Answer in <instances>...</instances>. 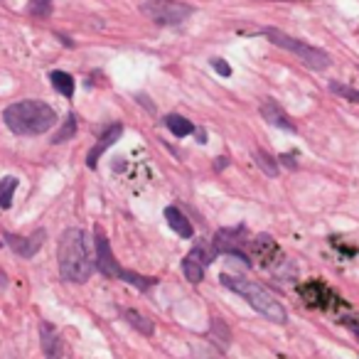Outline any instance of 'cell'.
<instances>
[{
  "instance_id": "cell-1",
  "label": "cell",
  "mask_w": 359,
  "mask_h": 359,
  "mask_svg": "<svg viewBox=\"0 0 359 359\" xmlns=\"http://www.w3.org/2000/svg\"><path fill=\"white\" fill-rule=\"evenodd\" d=\"M57 264H60V273L65 280H69V283H86L96 269L89 236L81 229H76V226L67 229L60 236Z\"/></svg>"
},
{
  "instance_id": "cell-2",
  "label": "cell",
  "mask_w": 359,
  "mask_h": 359,
  "mask_svg": "<svg viewBox=\"0 0 359 359\" xmlns=\"http://www.w3.org/2000/svg\"><path fill=\"white\" fill-rule=\"evenodd\" d=\"M3 121L15 135H42L57 126V111L45 101L25 99L8 106Z\"/></svg>"
},
{
  "instance_id": "cell-3",
  "label": "cell",
  "mask_w": 359,
  "mask_h": 359,
  "mask_svg": "<svg viewBox=\"0 0 359 359\" xmlns=\"http://www.w3.org/2000/svg\"><path fill=\"white\" fill-rule=\"evenodd\" d=\"M219 280L224 288H229V290H234L236 295H241V298H244L256 313L264 315L266 320L278 323V325H283L285 320H288L285 308L273 298V293L266 290L261 283H256V280H251V278H244V276H229V273H222Z\"/></svg>"
},
{
  "instance_id": "cell-4",
  "label": "cell",
  "mask_w": 359,
  "mask_h": 359,
  "mask_svg": "<svg viewBox=\"0 0 359 359\" xmlns=\"http://www.w3.org/2000/svg\"><path fill=\"white\" fill-rule=\"evenodd\" d=\"M94 264H96V271H99L101 276H106V278L126 280V283L135 285L138 290H148L150 285L155 283V278H148V276H138V273H133V271L121 269L118 261H116L114 254H111L109 239H106L101 229L94 231Z\"/></svg>"
},
{
  "instance_id": "cell-5",
  "label": "cell",
  "mask_w": 359,
  "mask_h": 359,
  "mask_svg": "<svg viewBox=\"0 0 359 359\" xmlns=\"http://www.w3.org/2000/svg\"><path fill=\"white\" fill-rule=\"evenodd\" d=\"M264 35L269 37V42H273L276 47H280V50L290 52V55H295L300 62H303L305 67H310V69H315V72L327 69L330 62H332L325 50L308 45V42H303V40H295V37L285 35V32L276 30V27H264Z\"/></svg>"
},
{
  "instance_id": "cell-6",
  "label": "cell",
  "mask_w": 359,
  "mask_h": 359,
  "mask_svg": "<svg viewBox=\"0 0 359 359\" xmlns=\"http://www.w3.org/2000/svg\"><path fill=\"white\" fill-rule=\"evenodd\" d=\"M140 11L155 25H182L187 18H192L195 8L182 3V0H148Z\"/></svg>"
},
{
  "instance_id": "cell-7",
  "label": "cell",
  "mask_w": 359,
  "mask_h": 359,
  "mask_svg": "<svg viewBox=\"0 0 359 359\" xmlns=\"http://www.w3.org/2000/svg\"><path fill=\"white\" fill-rule=\"evenodd\" d=\"M3 239L8 241V246H11V249L15 251V254L20 256V259H32V256H35L37 251L42 249V244H45L47 231H45V229H37L35 234H30V236L6 234Z\"/></svg>"
},
{
  "instance_id": "cell-8",
  "label": "cell",
  "mask_w": 359,
  "mask_h": 359,
  "mask_svg": "<svg viewBox=\"0 0 359 359\" xmlns=\"http://www.w3.org/2000/svg\"><path fill=\"white\" fill-rule=\"evenodd\" d=\"M121 133H123V126L121 123H111L109 128H104V133H101V138L96 140V145L89 150V155H86V165H89L91 170L96 168V163H99V158L106 153V150L111 148V145L116 143V140L121 138Z\"/></svg>"
},
{
  "instance_id": "cell-9",
  "label": "cell",
  "mask_w": 359,
  "mask_h": 359,
  "mask_svg": "<svg viewBox=\"0 0 359 359\" xmlns=\"http://www.w3.org/2000/svg\"><path fill=\"white\" fill-rule=\"evenodd\" d=\"M261 116H264V121H269L271 126H276V128H283V130L295 133V123L290 121V116L285 114V111L280 109L273 99H269V101H264V104H261Z\"/></svg>"
},
{
  "instance_id": "cell-10",
  "label": "cell",
  "mask_w": 359,
  "mask_h": 359,
  "mask_svg": "<svg viewBox=\"0 0 359 359\" xmlns=\"http://www.w3.org/2000/svg\"><path fill=\"white\" fill-rule=\"evenodd\" d=\"M165 219H168L170 229H172L180 239H192V234H195V231H192L190 219H187V217L182 215L177 207H168V210H165Z\"/></svg>"
},
{
  "instance_id": "cell-11",
  "label": "cell",
  "mask_w": 359,
  "mask_h": 359,
  "mask_svg": "<svg viewBox=\"0 0 359 359\" xmlns=\"http://www.w3.org/2000/svg\"><path fill=\"white\" fill-rule=\"evenodd\" d=\"M123 313V318H126V323L130 325V327H135L140 334H145V337H150V334L155 332V327H153V323H150V318H145V315H140L138 310H133V308H123L121 310Z\"/></svg>"
},
{
  "instance_id": "cell-12",
  "label": "cell",
  "mask_w": 359,
  "mask_h": 359,
  "mask_svg": "<svg viewBox=\"0 0 359 359\" xmlns=\"http://www.w3.org/2000/svg\"><path fill=\"white\" fill-rule=\"evenodd\" d=\"M215 256H217V251H215V244H212L210 239H200L195 244V249L190 251V256L187 259H192V261H197V264H202L207 269V266L215 261Z\"/></svg>"
},
{
  "instance_id": "cell-13",
  "label": "cell",
  "mask_w": 359,
  "mask_h": 359,
  "mask_svg": "<svg viewBox=\"0 0 359 359\" xmlns=\"http://www.w3.org/2000/svg\"><path fill=\"white\" fill-rule=\"evenodd\" d=\"M165 126H168L170 133H172L175 138H185V135L195 133V126H192V121H187L185 116H177V114L165 116Z\"/></svg>"
},
{
  "instance_id": "cell-14",
  "label": "cell",
  "mask_w": 359,
  "mask_h": 359,
  "mask_svg": "<svg viewBox=\"0 0 359 359\" xmlns=\"http://www.w3.org/2000/svg\"><path fill=\"white\" fill-rule=\"evenodd\" d=\"M40 330H42V349H45L47 357L55 359L57 357V342H60L57 330L52 327L50 323H40Z\"/></svg>"
},
{
  "instance_id": "cell-15",
  "label": "cell",
  "mask_w": 359,
  "mask_h": 359,
  "mask_svg": "<svg viewBox=\"0 0 359 359\" xmlns=\"http://www.w3.org/2000/svg\"><path fill=\"white\" fill-rule=\"evenodd\" d=\"M50 79H52V86H55L65 99L74 96V79H72V74H67V72H52Z\"/></svg>"
},
{
  "instance_id": "cell-16",
  "label": "cell",
  "mask_w": 359,
  "mask_h": 359,
  "mask_svg": "<svg viewBox=\"0 0 359 359\" xmlns=\"http://www.w3.org/2000/svg\"><path fill=\"white\" fill-rule=\"evenodd\" d=\"M15 190H18V177L8 175V177L0 180V207H3V210H8V207L13 205V195H15Z\"/></svg>"
},
{
  "instance_id": "cell-17",
  "label": "cell",
  "mask_w": 359,
  "mask_h": 359,
  "mask_svg": "<svg viewBox=\"0 0 359 359\" xmlns=\"http://www.w3.org/2000/svg\"><path fill=\"white\" fill-rule=\"evenodd\" d=\"M330 91H332L334 96H342L349 104H359V89H354V86L342 84V81H330Z\"/></svg>"
},
{
  "instance_id": "cell-18",
  "label": "cell",
  "mask_w": 359,
  "mask_h": 359,
  "mask_svg": "<svg viewBox=\"0 0 359 359\" xmlns=\"http://www.w3.org/2000/svg\"><path fill=\"white\" fill-rule=\"evenodd\" d=\"M254 160H256V165H259V168L264 170L266 175H269V177H276V175H278V165H276V160L271 158L266 150L256 148L254 150Z\"/></svg>"
},
{
  "instance_id": "cell-19",
  "label": "cell",
  "mask_w": 359,
  "mask_h": 359,
  "mask_svg": "<svg viewBox=\"0 0 359 359\" xmlns=\"http://www.w3.org/2000/svg\"><path fill=\"white\" fill-rule=\"evenodd\" d=\"M74 133H76V116L69 114L65 123H62V128L55 133V140H52V143L57 145V143H65V140H72L74 138Z\"/></svg>"
},
{
  "instance_id": "cell-20",
  "label": "cell",
  "mask_w": 359,
  "mask_h": 359,
  "mask_svg": "<svg viewBox=\"0 0 359 359\" xmlns=\"http://www.w3.org/2000/svg\"><path fill=\"white\" fill-rule=\"evenodd\" d=\"M182 273H185V278L190 280V283H200V280L205 278V266L192 259H185L182 261Z\"/></svg>"
},
{
  "instance_id": "cell-21",
  "label": "cell",
  "mask_w": 359,
  "mask_h": 359,
  "mask_svg": "<svg viewBox=\"0 0 359 359\" xmlns=\"http://www.w3.org/2000/svg\"><path fill=\"white\" fill-rule=\"evenodd\" d=\"M30 3V13L35 18H50L52 15V3L55 0H27Z\"/></svg>"
},
{
  "instance_id": "cell-22",
  "label": "cell",
  "mask_w": 359,
  "mask_h": 359,
  "mask_svg": "<svg viewBox=\"0 0 359 359\" xmlns=\"http://www.w3.org/2000/svg\"><path fill=\"white\" fill-rule=\"evenodd\" d=\"M212 67H215V72L219 76H231V67L224 60H212Z\"/></svg>"
},
{
  "instance_id": "cell-23",
  "label": "cell",
  "mask_w": 359,
  "mask_h": 359,
  "mask_svg": "<svg viewBox=\"0 0 359 359\" xmlns=\"http://www.w3.org/2000/svg\"><path fill=\"white\" fill-rule=\"evenodd\" d=\"M226 165H229V158H219V163H217V170H224Z\"/></svg>"
},
{
  "instance_id": "cell-24",
  "label": "cell",
  "mask_w": 359,
  "mask_h": 359,
  "mask_svg": "<svg viewBox=\"0 0 359 359\" xmlns=\"http://www.w3.org/2000/svg\"><path fill=\"white\" fill-rule=\"evenodd\" d=\"M280 160H285V165H288V168H295V163H293V158H290V155H283Z\"/></svg>"
}]
</instances>
